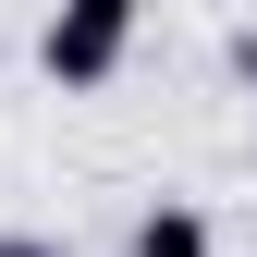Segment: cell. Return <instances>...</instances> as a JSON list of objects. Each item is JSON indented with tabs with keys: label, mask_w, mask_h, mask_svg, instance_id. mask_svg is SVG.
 <instances>
[{
	"label": "cell",
	"mask_w": 257,
	"mask_h": 257,
	"mask_svg": "<svg viewBox=\"0 0 257 257\" xmlns=\"http://www.w3.org/2000/svg\"><path fill=\"white\" fill-rule=\"evenodd\" d=\"M135 25H147V0H49V25H37V74L61 86V98H98L122 61H135Z\"/></svg>",
	"instance_id": "1"
},
{
	"label": "cell",
	"mask_w": 257,
	"mask_h": 257,
	"mask_svg": "<svg viewBox=\"0 0 257 257\" xmlns=\"http://www.w3.org/2000/svg\"><path fill=\"white\" fill-rule=\"evenodd\" d=\"M135 257H220V233L196 196H159V208H135Z\"/></svg>",
	"instance_id": "2"
},
{
	"label": "cell",
	"mask_w": 257,
	"mask_h": 257,
	"mask_svg": "<svg viewBox=\"0 0 257 257\" xmlns=\"http://www.w3.org/2000/svg\"><path fill=\"white\" fill-rule=\"evenodd\" d=\"M233 86H245V98H257V25H245V37H233Z\"/></svg>",
	"instance_id": "3"
},
{
	"label": "cell",
	"mask_w": 257,
	"mask_h": 257,
	"mask_svg": "<svg viewBox=\"0 0 257 257\" xmlns=\"http://www.w3.org/2000/svg\"><path fill=\"white\" fill-rule=\"evenodd\" d=\"M0 257H49V245H37V233H0Z\"/></svg>",
	"instance_id": "4"
}]
</instances>
